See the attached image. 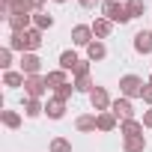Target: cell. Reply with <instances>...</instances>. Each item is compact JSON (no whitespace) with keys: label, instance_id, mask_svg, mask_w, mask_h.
I'll list each match as a JSON object with an SVG mask.
<instances>
[{"label":"cell","instance_id":"cell-1","mask_svg":"<svg viewBox=\"0 0 152 152\" xmlns=\"http://www.w3.org/2000/svg\"><path fill=\"white\" fill-rule=\"evenodd\" d=\"M39 45H42V30H39V27H30V30H24V33H12V36H9V48H12V51L33 54Z\"/></svg>","mask_w":152,"mask_h":152},{"label":"cell","instance_id":"cell-2","mask_svg":"<svg viewBox=\"0 0 152 152\" xmlns=\"http://www.w3.org/2000/svg\"><path fill=\"white\" fill-rule=\"evenodd\" d=\"M143 81L137 78V75H125V78H119V90L125 99H143Z\"/></svg>","mask_w":152,"mask_h":152},{"label":"cell","instance_id":"cell-3","mask_svg":"<svg viewBox=\"0 0 152 152\" xmlns=\"http://www.w3.org/2000/svg\"><path fill=\"white\" fill-rule=\"evenodd\" d=\"M102 12H104V18H107V21H119V24L131 21L128 9H125L122 3H116V0H104V6H102Z\"/></svg>","mask_w":152,"mask_h":152},{"label":"cell","instance_id":"cell-4","mask_svg":"<svg viewBox=\"0 0 152 152\" xmlns=\"http://www.w3.org/2000/svg\"><path fill=\"white\" fill-rule=\"evenodd\" d=\"M110 113H113L116 119H122V122H125V119H134V107H131V99H125V96H122V99H116V102L110 104Z\"/></svg>","mask_w":152,"mask_h":152},{"label":"cell","instance_id":"cell-5","mask_svg":"<svg viewBox=\"0 0 152 152\" xmlns=\"http://www.w3.org/2000/svg\"><path fill=\"white\" fill-rule=\"evenodd\" d=\"M24 90H27V96H30V99H39V96L48 90V84H45V78H39V75H27Z\"/></svg>","mask_w":152,"mask_h":152},{"label":"cell","instance_id":"cell-6","mask_svg":"<svg viewBox=\"0 0 152 152\" xmlns=\"http://www.w3.org/2000/svg\"><path fill=\"white\" fill-rule=\"evenodd\" d=\"M30 24H33V15H30V12H15V15H9V30H12V33H24V30H30Z\"/></svg>","mask_w":152,"mask_h":152},{"label":"cell","instance_id":"cell-7","mask_svg":"<svg viewBox=\"0 0 152 152\" xmlns=\"http://www.w3.org/2000/svg\"><path fill=\"white\" fill-rule=\"evenodd\" d=\"M93 36H96V33H93V27H87V24H78V27L72 30V42H75V45H84V48L93 42Z\"/></svg>","mask_w":152,"mask_h":152},{"label":"cell","instance_id":"cell-8","mask_svg":"<svg viewBox=\"0 0 152 152\" xmlns=\"http://www.w3.org/2000/svg\"><path fill=\"white\" fill-rule=\"evenodd\" d=\"M90 104H93L96 110H107V107H110V99H107V90H104V87H96V90L90 93Z\"/></svg>","mask_w":152,"mask_h":152},{"label":"cell","instance_id":"cell-9","mask_svg":"<svg viewBox=\"0 0 152 152\" xmlns=\"http://www.w3.org/2000/svg\"><path fill=\"white\" fill-rule=\"evenodd\" d=\"M134 51L137 54H152V33L149 30H140L134 36Z\"/></svg>","mask_w":152,"mask_h":152},{"label":"cell","instance_id":"cell-10","mask_svg":"<svg viewBox=\"0 0 152 152\" xmlns=\"http://www.w3.org/2000/svg\"><path fill=\"white\" fill-rule=\"evenodd\" d=\"M39 69H42V60L36 54H24L21 57V72L24 75H39Z\"/></svg>","mask_w":152,"mask_h":152},{"label":"cell","instance_id":"cell-11","mask_svg":"<svg viewBox=\"0 0 152 152\" xmlns=\"http://www.w3.org/2000/svg\"><path fill=\"white\" fill-rule=\"evenodd\" d=\"M45 113H48L51 119H63V113H66V102L54 96V99L48 102V107H45Z\"/></svg>","mask_w":152,"mask_h":152},{"label":"cell","instance_id":"cell-12","mask_svg":"<svg viewBox=\"0 0 152 152\" xmlns=\"http://www.w3.org/2000/svg\"><path fill=\"white\" fill-rule=\"evenodd\" d=\"M45 84H48L51 90H60L63 84H69V81H66V72H63V69H57V72H48V75H45Z\"/></svg>","mask_w":152,"mask_h":152},{"label":"cell","instance_id":"cell-13","mask_svg":"<svg viewBox=\"0 0 152 152\" xmlns=\"http://www.w3.org/2000/svg\"><path fill=\"white\" fill-rule=\"evenodd\" d=\"M78 63H81V60H78L75 51H63V54H60V69H63V72H75Z\"/></svg>","mask_w":152,"mask_h":152},{"label":"cell","instance_id":"cell-14","mask_svg":"<svg viewBox=\"0 0 152 152\" xmlns=\"http://www.w3.org/2000/svg\"><path fill=\"white\" fill-rule=\"evenodd\" d=\"M96 119H99V131H113V128H116V116H113L110 110H102Z\"/></svg>","mask_w":152,"mask_h":152},{"label":"cell","instance_id":"cell-15","mask_svg":"<svg viewBox=\"0 0 152 152\" xmlns=\"http://www.w3.org/2000/svg\"><path fill=\"white\" fill-rule=\"evenodd\" d=\"M119 131H122L125 137H140V134H143V125H140L137 119H125V122L119 125Z\"/></svg>","mask_w":152,"mask_h":152},{"label":"cell","instance_id":"cell-16","mask_svg":"<svg viewBox=\"0 0 152 152\" xmlns=\"http://www.w3.org/2000/svg\"><path fill=\"white\" fill-rule=\"evenodd\" d=\"M122 149H125V152H143V149H146V137H143V134H140V137H125Z\"/></svg>","mask_w":152,"mask_h":152},{"label":"cell","instance_id":"cell-17","mask_svg":"<svg viewBox=\"0 0 152 152\" xmlns=\"http://www.w3.org/2000/svg\"><path fill=\"white\" fill-rule=\"evenodd\" d=\"M110 27H113V21H107V18H99V21L93 24V33H96L99 39H107V36H110Z\"/></svg>","mask_w":152,"mask_h":152},{"label":"cell","instance_id":"cell-18","mask_svg":"<svg viewBox=\"0 0 152 152\" xmlns=\"http://www.w3.org/2000/svg\"><path fill=\"white\" fill-rule=\"evenodd\" d=\"M104 54H107V48H104L102 42H90V45H87V57H90L93 63H96V60H104Z\"/></svg>","mask_w":152,"mask_h":152},{"label":"cell","instance_id":"cell-19","mask_svg":"<svg viewBox=\"0 0 152 152\" xmlns=\"http://www.w3.org/2000/svg\"><path fill=\"white\" fill-rule=\"evenodd\" d=\"M33 24H36L39 30H51V27H54V18H51L48 12H33Z\"/></svg>","mask_w":152,"mask_h":152},{"label":"cell","instance_id":"cell-20","mask_svg":"<svg viewBox=\"0 0 152 152\" xmlns=\"http://www.w3.org/2000/svg\"><path fill=\"white\" fill-rule=\"evenodd\" d=\"M24 81H27L24 72H6V78H3L6 87H24Z\"/></svg>","mask_w":152,"mask_h":152},{"label":"cell","instance_id":"cell-21","mask_svg":"<svg viewBox=\"0 0 152 152\" xmlns=\"http://www.w3.org/2000/svg\"><path fill=\"white\" fill-rule=\"evenodd\" d=\"M0 119H3L6 128H18V125H21V113H15V110H3Z\"/></svg>","mask_w":152,"mask_h":152},{"label":"cell","instance_id":"cell-22","mask_svg":"<svg viewBox=\"0 0 152 152\" xmlns=\"http://www.w3.org/2000/svg\"><path fill=\"white\" fill-rule=\"evenodd\" d=\"M75 125H78V131H96V128H99V119H96V116H78Z\"/></svg>","mask_w":152,"mask_h":152},{"label":"cell","instance_id":"cell-23","mask_svg":"<svg viewBox=\"0 0 152 152\" xmlns=\"http://www.w3.org/2000/svg\"><path fill=\"white\" fill-rule=\"evenodd\" d=\"M75 90L78 93H93V81H90V75H81V78H75Z\"/></svg>","mask_w":152,"mask_h":152},{"label":"cell","instance_id":"cell-24","mask_svg":"<svg viewBox=\"0 0 152 152\" xmlns=\"http://www.w3.org/2000/svg\"><path fill=\"white\" fill-rule=\"evenodd\" d=\"M42 110H45V107L39 104V99H27V104H24V113H27V116H33V119H36Z\"/></svg>","mask_w":152,"mask_h":152},{"label":"cell","instance_id":"cell-25","mask_svg":"<svg viewBox=\"0 0 152 152\" xmlns=\"http://www.w3.org/2000/svg\"><path fill=\"white\" fill-rule=\"evenodd\" d=\"M125 9H128V15H131V18H137V15H143V12H146L143 0H128V3H125Z\"/></svg>","mask_w":152,"mask_h":152},{"label":"cell","instance_id":"cell-26","mask_svg":"<svg viewBox=\"0 0 152 152\" xmlns=\"http://www.w3.org/2000/svg\"><path fill=\"white\" fill-rule=\"evenodd\" d=\"M51 152H72V143L66 137H54L51 140Z\"/></svg>","mask_w":152,"mask_h":152},{"label":"cell","instance_id":"cell-27","mask_svg":"<svg viewBox=\"0 0 152 152\" xmlns=\"http://www.w3.org/2000/svg\"><path fill=\"white\" fill-rule=\"evenodd\" d=\"M72 93H75V84H63L60 90H54V96H57V99H63V102H69V96H72Z\"/></svg>","mask_w":152,"mask_h":152},{"label":"cell","instance_id":"cell-28","mask_svg":"<svg viewBox=\"0 0 152 152\" xmlns=\"http://www.w3.org/2000/svg\"><path fill=\"white\" fill-rule=\"evenodd\" d=\"M9 63H12V48H3V51H0V66L9 69Z\"/></svg>","mask_w":152,"mask_h":152},{"label":"cell","instance_id":"cell-29","mask_svg":"<svg viewBox=\"0 0 152 152\" xmlns=\"http://www.w3.org/2000/svg\"><path fill=\"white\" fill-rule=\"evenodd\" d=\"M81 75H90V63H78V66H75V78H81Z\"/></svg>","mask_w":152,"mask_h":152},{"label":"cell","instance_id":"cell-30","mask_svg":"<svg viewBox=\"0 0 152 152\" xmlns=\"http://www.w3.org/2000/svg\"><path fill=\"white\" fill-rule=\"evenodd\" d=\"M143 102H146V104H152V84H146V87H143Z\"/></svg>","mask_w":152,"mask_h":152},{"label":"cell","instance_id":"cell-31","mask_svg":"<svg viewBox=\"0 0 152 152\" xmlns=\"http://www.w3.org/2000/svg\"><path fill=\"white\" fill-rule=\"evenodd\" d=\"M143 125H146V128H152V110H146V113H143Z\"/></svg>","mask_w":152,"mask_h":152},{"label":"cell","instance_id":"cell-32","mask_svg":"<svg viewBox=\"0 0 152 152\" xmlns=\"http://www.w3.org/2000/svg\"><path fill=\"white\" fill-rule=\"evenodd\" d=\"M78 3H81V6H84V9H93V6H96V3H99V0H78Z\"/></svg>","mask_w":152,"mask_h":152},{"label":"cell","instance_id":"cell-33","mask_svg":"<svg viewBox=\"0 0 152 152\" xmlns=\"http://www.w3.org/2000/svg\"><path fill=\"white\" fill-rule=\"evenodd\" d=\"M30 3H33V9H36V12H39V9H42V6H45V0H30Z\"/></svg>","mask_w":152,"mask_h":152},{"label":"cell","instance_id":"cell-34","mask_svg":"<svg viewBox=\"0 0 152 152\" xmlns=\"http://www.w3.org/2000/svg\"><path fill=\"white\" fill-rule=\"evenodd\" d=\"M12 3H15V0H3V9H6V6H12Z\"/></svg>","mask_w":152,"mask_h":152},{"label":"cell","instance_id":"cell-35","mask_svg":"<svg viewBox=\"0 0 152 152\" xmlns=\"http://www.w3.org/2000/svg\"><path fill=\"white\" fill-rule=\"evenodd\" d=\"M57 3H66V0H57Z\"/></svg>","mask_w":152,"mask_h":152}]
</instances>
